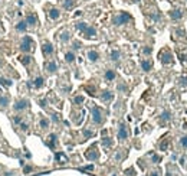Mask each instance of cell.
Wrapping results in <instances>:
<instances>
[{"label": "cell", "mask_w": 187, "mask_h": 176, "mask_svg": "<svg viewBox=\"0 0 187 176\" xmlns=\"http://www.w3.org/2000/svg\"><path fill=\"white\" fill-rule=\"evenodd\" d=\"M131 20H132V17H131V15H130V13H127V12H121L119 15L114 16L112 23H114L115 26H121V25H125V23H128V22H131Z\"/></svg>", "instance_id": "obj_1"}, {"label": "cell", "mask_w": 187, "mask_h": 176, "mask_svg": "<svg viewBox=\"0 0 187 176\" xmlns=\"http://www.w3.org/2000/svg\"><path fill=\"white\" fill-rule=\"evenodd\" d=\"M29 107H30V101L26 100V98H20V100H17V101L14 103L13 110H14V111H23V110H26V108H29Z\"/></svg>", "instance_id": "obj_2"}, {"label": "cell", "mask_w": 187, "mask_h": 176, "mask_svg": "<svg viewBox=\"0 0 187 176\" xmlns=\"http://www.w3.org/2000/svg\"><path fill=\"white\" fill-rule=\"evenodd\" d=\"M91 114H92V121H94L95 124H102L104 117H102V111H101V108H98V107H92Z\"/></svg>", "instance_id": "obj_3"}, {"label": "cell", "mask_w": 187, "mask_h": 176, "mask_svg": "<svg viewBox=\"0 0 187 176\" xmlns=\"http://www.w3.org/2000/svg\"><path fill=\"white\" fill-rule=\"evenodd\" d=\"M33 41L29 38V36H25L23 39H22V44H20V51H23V52H29V51H32L33 49Z\"/></svg>", "instance_id": "obj_4"}, {"label": "cell", "mask_w": 187, "mask_h": 176, "mask_svg": "<svg viewBox=\"0 0 187 176\" xmlns=\"http://www.w3.org/2000/svg\"><path fill=\"white\" fill-rule=\"evenodd\" d=\"M160 61H161L164 65L173 64V55H171V52H168V51H163V52L160 53Z\"/></svg>", "instance_id": "obj_5"}, {"label": "cell", "mask_w": 187, "mask_h": 176, "mask_svg": "<svg viewBox=\"0 0 187 176\" xmlns=\"http://www.w3.org/2000/svg\"><path fill=\"white\" fill-rule=\"evenodd\" d=\"M128 137V129L125 124H119V129H118V139L119 140H125Z\"/></svg>", "instance_id": "obj_6"}, {"label": "cell", "mask_w": 187, "mask_h": 176, "mask_svg": "<svg viewBox=\"0 0 187 176\" xmlns=\"http://www.w3.org/2000/svg\"><path fill=\"white\" fill-rule=\"evenodd\" d=\"M82 33L85 35V38H95V36H97V29H95L94 26H88Z\"/></svg>", "instance_id": "obj_7"}, {"label": "cell", "mask_w": 187, "mask_h": 176, "mask_svg": "<svg viewBox=\"0 0 187 176\" xmlns=\"http://www.w3.org/2000/svg\"><path fill=\"white\" fill-rule=\"evenodd\" d=\"M85 157H86L88 160H97V159L99 157V155H98V152H95V149L92 147V149H89V150L85 153Z\"/></svg>", "instance_id": "obj_8"}, {"label": "cell", "mask_w": 187, "mask_h": 176, "mask_svg": "<svg viewBox=\"0 0 187 176\" xmlns=\"http://www.w3.org/2000/svg\"><path fill=\"white\" fill-rule=\"evenodd\" d=\"M25 22L28 23V26H36V23H37L36 15H33V13H29V15L26 16V20H25Z\"/></svg>", "instance_id": "obj_9"}, {"label": "cell", "mask_w": 187, "mask_h": 176, "mask_svg": "<svg viewBox=\"0 0 187 176\" xmlns=\"http://www.w3.org/2000/svg\"><path fill=\"white\" fill-rule=\"evenodd\" d=\"M170 17L173 19V20H180L181 17H183V10H179V9H174V10H171L170 13Z\"/></svg>", "instance_id": "obj_10"}, {"label": "cell", "mask_w": 187, "mask_h": 176, "mask_svg": "<svg viewBox=\"0 0 187 176\" xmlns=\"http://www.w3.org/2000/svg\"><path fill=\"white\" fill-rule=\"evenodd\" d=\"M86 58L91 61V62H97L99 59V53L97 51H88L86 52Z\"/></svg>", "instance_id": "obj_11"}, {"label": "cell", "mask_w": 187, "mask_h": 176, "mask_svg": "<svg viewBox=\"0 0 187 176\" xmlns=\"http://www.w3.org/2000/svg\"><path fill=\"white\" fill-rule=\"evenodd\" d=\"M48 146L50 147V149H55L56 147V144H58V137H56V134H50L49 137H48Z\"/></svg>", "instance_id": "obj_12"}, {"label": "cell", "mask_w": 187, "mask_h": 176, "mask_svg": "<svg viewBox=\"0 0 187 176\" xmlns=\"http://www.w3.org/2000/svg\"><path fill=\"white\" fill-rule=\"evenodd\" d=\"M56 69H58V64H56L55 61H50V62L46 64V71H48L49 74H55Z\"/></svg>", "instance_id": "obj_13"}, {"label": "cell", "mask_w": 187, "mask_h": 176, "mask_svg": "<svg viewBox=\"0 0 187 176\" xmlns=\"http://www.w3.org/2000/svg\"><path fill=\"white\" fill-rule=\"evenodd\" d=\"M42 51H43V53L48 56V55H52L53 53V46L52 44H49V42H45L43 46H42Z\"/></svg>", "instance_id": "obj_14"}, {"label": "cell", "mask_w": 187, "mask_h": 176, "mask_svg": "<svg viewBox=\"0 0 187 176\" xmlns=\"http://www.w3.org/2000/svg\"><path fill=\"white\" fill-rule=\"evenodd\" d=\"M49 17H50L52 20H56V19H59V17H61V12H59V9H56V7H52V9L49 10Z\"/></svg>", "instance_id": "obj_15"}, {"label": "cell", "mask_w": 187, "mask_h": 176, "mask_svg": "<svg viewBox=\"0 0 187 176\" xmlns=\"http://www.w3.org/2000/svg\"><path fill=\"white\" fill-rule=\"evenodd\" d=\"M115 75H117V74H115L114 69H107V71H105V75H104V77H105V81H108V82H110V81H114V80H115Z\"/></svg>", "instance_id": "obj_16"}, {"label": "cell", "mask_w": 187, "mask_h": 176, "mask_svg": "<svg viewBox=\"0 0 187 176\" xmlns=\"http://www.w3.org/2000/svg\"><path fill=\"white\" fill-rule=\"evenodd\" d=\"M141 68H143V71L148 72L150 69L152 68V62H151V61H148V59H144V61H141Z\"/></svg>", "instance_id": "obj_17"}, {"label": "cell", "mask_w": 187, "mask_h": 176, "mask_svg": "<svg viewBox=\"0 0 187 176\" xmlns=\"http://www.w3.org/2000/svg\"><path fill=\"white\" fill-rule=\"evenodd\" d=\"M112 97H114V94H112L111 91H104V92L101 94V100H102V101H105V103L111 101Z\"/></svg>", "instance_id": "obj_18"}, {"label": "cell", "mask_w": 187, "mask_h": 176, "mask_svg": "<svg viewBox=\"0 0 187 176\" xmlns=\"http://www.w3.org/2000/svg\"><path fill=\"white\" fill-rule=\"evenodd\" d=\"M26 29H28V23H26L25 20H20V22L16 25V30H17V32H26Z\"/></svg>", "instance_id": "obj_19"}, {"label": "cell", "mask_w": 187, "mask_h": 176, "mask_svg": "<svg viewBox=\"0 0 187 176\" xmlns=\"http://www.w3.org/2000/svg\"><path fill=\"white\" fill-rule=\"evenodd\" d=\"M45 85V80H43V77H36L35 78V81H33V87L35 88H42Z\"/></svg>", "instance_id": "obj_20"}, {"label": "cell", "mask_w": 187, "mask_h": 176, "mask_svg": "<svg viewBox=\"0 0 187 176\" xmlns=\"http://www.w3.org/2000/svg\"><path fill=\"white\" fill-rule=\"evenodd\" d=\"M59 38H61V41H62L63 44H66V42L71 39V33H69L68 30H63V32H61V36H59Z\"/></svg>", "instance_id": "obj_21"}, {"label": "cell", "mask_w": 187, "mask_h": 176, "mask_svg": "<svg viewBox=\"0 0 187 176\" xmlns=\"http://www.w3.org/2000/svg\"><path fill=\"white\" fill-rule=\"evenodd\" d=\"M110 58H111V61H118L121 58V52L118 49H114V51H111V53H110Z\"/></svg>", "instance_id": "obj_22"}, {"label": "cell", "mask_w": 187, "mask_h": 176, "mask_svg": "<svg viewBox=\"0 0 187 176\" xmlns=\"http://www.w3.org/2000/svg\"><path fill=\"white\" fill-rule=\"evenodd\" d=\"M75 3H76V0H63V9L71 10L75 6Z\"/></svg>", "instance_id": "obj_23"}, {"label": "cell", "mask_w": 187, "mask_h": 176, "mask_svg": "<svg viewBox=\"0 0 187 176\" xmlns=\"http://www.w3.org/2000/svg\"><path fill=\"white\" fill-rule=\"evenodd\" d=\"M9 95H0V107H7L9 105Z\"/></svg>", "instance_id": "obj_24"}, {"label": "cell", "mask_w": 187, "mask_h": 176, "mask_svg": "<svg viewBox=\"0 0 187 176\" xmlns=\"http://www.w3.org/2000/svg\"><path fill=\"white\" fill-rule=\"evenodd\" d=\"M75 28H76L79 32H83V30L88 28V25H86L85 22H78V23H75Z\"/></svg>", "instance_id": "obj_25"}, {"label": "cell", "mask_w": 187, "mask_h": 176, "mask_svg": "<svg viewBox=\"0 0 187 176\" xmlns=\"http://www.w3.org/2000/svg\"><path fill=\"white\" fill-rule=\"evenodd\" d=\"M20 62H22L23 65H26V67H28V65H30V64H32V56H29V55L22 56V58H20Z\"/></svg>", "instance_id": "obj_26"}, {"label": "cell", "mask_w": 187, "mask_h": 176, "mask_svg": "<svg viewBox=\"0 0 187 176\" xmlns=\"http://www.w3.org/2000/svg\"><path fill=\"white\" fill-rule=\"evenodd\" d=\"M160 118H161V121H170V120H171V113L163 111V114L160 116Z\"/></svg>", "instance_id": "obj_27"}, {"label": "cell", "mask_w": 187, "mask_h": 176, "mask_svg": "<svg viewBox=\"0 0 187 176\" xmlns=\"http://www.w3.org/2000/svg\"><path fill=\"white\" fill-rule=\"evenodd\" d=\"M65 61H66V62H69V64H71V62H74L75 61V53L74 52H66V53H65Z\"/></svg>", "instance_id": "obj_28"}, {"label": "cell", "mask_w": 187, "mask_h": 176, "mask_svg": "<svg viewBox=\"0 0 187 176\" xmlns=\"http://www.w3.org/2000/svg\"><path fill=\"white\" fill-rule=\"evenodd\" d=\"M39 126H40L42 129H48V127H49V120H48V118H40Z\"/></svg>", "instance_id": "obj_29"}, {"label": "cell", "mask_w": 187, "mask_h": 176, "mask_svg": "<svg viewBox=\"0 0 187 176\" xmlns=\"http://www.w3.org/2000/svg\"><path fill=\"white\" fill-rule=\"evenodd\" d=\"M13 82L10 80H6V78H0V85H4V87H10Z\"/></svg>", "instance_id": "obj_30"}, {"label": "cell", "mask_w": 187, "mask_h": 176, "mask_svg": "<svg viewBox=\"0 0 187 176\" xmlns=\"http://www.w3.org/2000/svg\"><path fill=\"white\" fill-rule=\"evenodd\" d=\"M179 143H180V146H181V147L187 149V136H183V137L180 139V141H179Z\"/></svg>", "instance_id": "obj_31"}, {"label": "cell", "mask_w": 187, "mask_h": 176, "mask_svg": "<svg viewBox=\"0 0 187 176\" xmlns=\"http://www.w3.org/2000/svg\"><path fill=\"white\" fill-rule=\"evenodd\" d=\"M102 144L105 146V147H108V146H111L112 144V140L110 137H105V139H102Z\"/></svg>", "instance_id": "obj_32"}, {"label": "cell", "mask_w": 187, "mask_h": 176, "mask_svg": "<svg viewBox=\"0 0 187 176\" xmlns=\"http://www.w3.org/2000/svg\"><path fill=\"white\" fill-rule=\"evenodd\" d=\"M74 103H75V104H82V103H83V97H82V95H78V97H75V98H74Z\"/></svg>", "instance_id": "obj_33"}, {"label": "cell", "mask_w": 187, "mask_h": 176, "mask_svg": "<svg viewBox=\"0 0 187 176\" xmlns=\"http://www.w3.org/2000/svg\"><path fill=\"white\" fill-rule=\"evenodd\" d=\"M151 51H152V49H151V46H146V48L143 49L144 55H150V53H151Z\"/></svg>", "instance_id": "obj_34"}, {"label": "cell", "mask_w": 187, "mask_h": 176, "mask_svg": "<svg viewBox=\"0 0 187 176\" xmlns=\"http://www.w3.org/2000/svg\"><path fill=\"white\" fill-rule=\"evenodd\" d=\"M118 91L125 92V91H127V85H125V84H119V85H118Z\"/></svg>", "instance_id": "obj_35"}, {"label": "cell", "mask_w": 187, "mask_h": 176, "mask_svg": "<svg viewBox=\"0 0 187 176\" xmlns=\"http://www.w3.org/2000/svg\"><path fill=\"white\" fill-rule=\"evenodd\" d=\"M179 84L183 85V87H187V78H180L179 80Z\"/></svg>", "instance_id": "obj_36"}, {"label": "cell", "mask_w": 187, "mask_h": 176, "mask_svg": "<svg viewBox=\"0 0 187 176\" xmlns=\"http://www.w3.org/2000/svg\"><path fill=\"white\" fill-rule=\"evenodd\" d=\"M81 46H82V45H81V42H79V41H75L74 45H72V48H74L75 51H76V49H79Z\"/></svg>", "instance_id": "obj_37"}, {"label": "cell", "mask_w": 187, "mask_h": 176, "mask_svg": "<svg viewBox=\"0 0 187 176\" xmlns=\"http://www.w3.org/2000/svg\"><path fill=\"white\" fill-rule=\"evenodd\" d=\"M52 121L58 123L59 121V114H52Z\"/></svg>", "instance_id": "obj_38"}, {"label": "cell", "mask_w": 187, "mask_h": 176, "mask_svg": "<svg viewBox=\"0 0 187 176\" xmlns=\"http://www.w3.org/2000/svg\"><path fill=\"white\" fill-rule=\"evenodd\" d=\"M28 127H29V126H28L26 123H22V124H20V129H22L23 132H28Z\"/></svg>", "instance_id": "obj_39"}, {"label": "cell", "mask_w": 187, "mask_h": 176, "mask_svg": "<svg viewBox=\"0 0 187 176\" xmlns=\"http://www.w3.org/2000/svg\"><path fill=\"white\" fill-rule=\"evenodd\" d=\"M92 134H94V133L91 132V130H85V132H83V136H85V137H91Z\"/></svg>", "instance_id": "obj_40"}, {"label": "cell", "mask_w": 187, "mask_h": 176, "mask_svg": "<svg viewBox=\"0 0 187 176\" xmlns=\"http://www.w3.org/2000/svg\"><path fill=\"white\" fill-rule=\"evenodd\" d=\"M86 91H89V94H91V95H94V94H95V92H94V91H95V88L94 87H86Z\"/></svg>", "instance_id": "obj_41"}, {"label": "cell", "mask_w": 187, "mask_h": 176, "mask_svg": "<svg viewBox=\"0 0 187 176\" xmlns=\"http://www.w3.org/2000/svg\"><path fill=\"white\" fill-rule=\"evenodd\" d=\"M13 121H14L16 124H20V123H22V118H20V117H14V118H13Z\"/></svg>", "instance_id": "obj_42"}, {"label": "cell", "mask_w": 187, "mask_h": 176, "mask_svg": "<svg viewBox=\"0 0 187 176\" xmlns=\"http://www.w3.org/2000/svg\"><path fill=\"white\" fill-rule=\"evenodd\" d=\"M160 160H161V157H158V156H152V162H154V163H158Z\"/></svg>", "instance_id": "obj_43"}, {"label": "cell", "mask_w": 187, "mask_h": 176, "mask_svg": "<svg viewBox=\"0 0 187 176\" xmlns=\"http://www.w3.org/2000/svg\"><path fill=\"white\" fill-rule=\"evenodd\" d=\"M39 104H40V107H42V108H46V100H42Z\"/></svg>", "instance_id": "obj_44"}, {"label": "cell", "mask_w": 187, "mask_h": 176, "mask_svg": "<svg viewBox=\"0 0 187 176\" xmlns=\"http://www.w3.org/2000/svg\"><path fill=\"white\" fill-rule=\"evenodd\" d=\"M180 165L181 166H186V157H180Z\"/></svg>", "instance_id": "obj_45"}, {"label": "cell", "mask_w": 187, "mask_h": 176, "mask_svg": "<svg viewBox=\"0 0 187 176\" xmlns=\"http://www.w3.org/2000/svg\"><path fill=\"white\" fill-rule=\"evenodd\" d=\"M151 176H161V172H160V170H154V172L151 173Z\"/></svg>", "instance_id": "obj_46"}, {"label": "cell", "mask_w": 187, "mask_h": 176, "mask_svg": "<svg viewBox=\"0 0 187 176\" xmlns=\"http://www.w3.org/2000/svg\"><path fill=\"white\" fill-rule=\"evenodd\" d=\"M30 170H32V168H30V166H26V168H25V172H26V173H28V172H30Z\"/></svg>", "instance_id": "obj_47"}]
</instances>
